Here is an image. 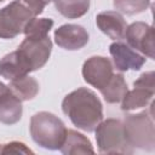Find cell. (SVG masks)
I'll list each match as a JSON object with an SVG mask.
<instances>
[{"label":"cell","instance_id":"e0dca14e","mask_svg":"<svg viewBox=\"0 0 155 155\" xmlns=\"http://www.w3.org/2000/svg\"><path fill=\"white\" fill-rule=\"evenodd\" d=\"M8 87L22 102L30 101L34 97H36V94L39 93L38 81L29 75H24L22 78L11 80Z\"/></svg>","mask_w":155,"mask_h":155},{"label":"cell","instance_id":"3957f363","mask_svg":"<svg viewBox=\"0 0 155 155\" xmlns=\"http://www.w3.org/2000/svg\"><path fill=\"white\" fill-rule=\"evenodd\" d=\"M124 131L127 144L131 148H138L153 151L155 148V126L153 120V103L150 111L128 114L125 117Z\"/></svg>","mask_w":155,"mask_h":155},{"label":"cell","instance_id":"5b68a950","mask_svg":"<svg viewBox=\"0 0 155 155\" xmlns=\"http://www.w3.org/2000/svg\"><path fill=\"white\" fill-rule=\"evenodd\" d=\"M33 17V12L21 0L10 2L0 10V39H13L22 34Z\"/></svg>","mask_w":155,"mask_h":155},{"label":"cell","instance_id":"cb8c5ba5","mask_svg":"<svg viewBox=\"0 0 155 155\" xmlns=\"http://www.w3.org/2000/svg\"><path fill=\"white\" fill-rule=\"evenodd\" d=\"M2 1H4V0H0V2H2Z\"/></svg>","mask_w":155,"mask_h":155},{"label":"cell","instance_id":"44dd1931","mask_svg":"<svg viewBox=\"0 0 155 155\" xmlns=\"http://www.w3.org/2000/svg\"><path fill=\"white\" fill-rule=\"evenodd\" d=\"M0 154H33V151L22 142H10L0 144Z\"/></svg>","mask_w":155,"mask_h":155},{"label":"cell","instance_id":"277c9868","mask_svg":"<svg viewBox=\"0 0 155 155\" xmlns=\"http://www.w3.org/2000/svg\"><path fill=\"white\" fill-rule=\"evenodd\" d=\"M99 153L104 154H131L133 149L125 138L124 124L119 119L102 120L94 130Z\"/></svg>","mask_w":155,"mask_h":155},{"label":"cell","instance_id":"7402d4cb","mask_svg":"<svg viewBox=\"0 0 155 155\" xmlns=\"http://www.w3.org/2000/svg\"><path fill=\"white\" fill-rule=\"evenodd\" d=\"M31 12H33V15L36 17V16H39L42 11H44V8L51 2V1H53V0H21Z\"/></svg>","mask_w":155,"mask_h":155},{"label":"cell","instance_id":"ffe728a7","mask_svg":"<svg viewBox=\"0 0 155 155\" xmlns=\"http://www.w3.org/2000/svg\"><path fill=\"white\" fill-rule=\"evenodd\" d=\"M113 5L119 12L133 16L144 12L150 6V0H113Z\"/></svg>","mask_w":155,"mask_h":155},{"label":"cell","instance_id":"30bf717a","mask_svg":"<svg viewBox=\"0 0 155 155\" xmlns=\"http://www.w3.org/2000/svg\"><path fill=\"white\" fill-rule=\"evenodd\" d=\"M109 52L113 57L114 65L119 71L139 70L144 63L145 57L137 53L128 45L121 41H115L109 46Z\"/></svg>","mask_w":155,"mask_h":155},{"label":"cell","instance_id":"603a6c76","mask_svg":"<svg viewBox=\"0 0 155 155\" xmlns=\"http://www.w3.org/2000/svg\"><path fill=\"white\" fill-rule=\"evenodd\" d=\"M4 85H5V84H2V82H0V90L2 88V86H4Z\"/></svg>","mask_w":155,"mask_h":155},{"label":"cell","instance_id":"6da1fadb","mask_svg":"<svg viewBox=\"0 0 155 155\" xmlns=\"http://www.w3.org/2000/svg\"><path fill=\"white\" fill-rule=\"evenodd\" d=\"M62 110L74 126L85 132H93L103 120L101 99L86 87H79L68 93L62 102Z\"/></svg>","mask_w":155,"mask_h":155},{"label":"cell","instance_id":"2e32d148","mask_svg":"<svg viewBox=\"0 0 155 155\" xmlns=\"http://www.w3.org/2000/svg\"><path fill=\"white\" fill-rule=\"evenodd\" d=\"M99 91L107 103L115 104L122 101L128 88H127V84L122 74H113L109 82Z\"/></svg>","mask_w":155,"mask_h":155},{"label":"cell","instance_id":"7a4b0ae2","mask_svg":"<svg viewBox=\"0 0 155 155\" xmlns=\"http://www.w3.org/2000/svg\"><path fill=\"white\" fill-rule=\"evenodd\" d=\"M29 131L33 140L41 148L59 150L67 133L64 122L52 113L39 111L30 119Z\"/></svg>","mask_w":155,"mask_h":155},{"label":"cell","instance_id":"8992f818","mask_svg":"<svg viewBox=\"0 0 155 155\" xmlns=\"http://www.w3.org/2000/svg\"><path fill=\"white\" fill-rule=\"evenodd\" d=\"M17 51L27 62L30 71H35L47 63L52 51V41L48 35L45 38L25 36Z\"/></svg>","mask_w":155,"mask_h":155},{"label":"cell","instance_id":"4fadbf2b","mask_svg":"<svg viewBox=\"0 0 155 155\" xmlns=\"http://www.w3.org/2000/svg\"><path fill=\"white\" fill-rule=\"evenodd\" d=\"M29 73L30 69L27 62L17 50L5 54L0 59V76L6 80L11 81L24 75H28Z\"/></svg>","mask_w":155,"mask_h":155},{"label":"cell","instance_id":"8fae6325","mask_svg":"<svg viewBox=\"0 0 155 155\" xmlns=\"http://www.w3.org/2000/svg\"><path fill=\"white\" fill-rule=\"evenodd\" d=\"M23 107L22 101L4 85L0 90V122L5 125L17 124L22 119Z\"/></svg>","mask_w":155,"mask_h":155},{"label":"cell","instance_id":"52a82bcc","mask_svg":"<svg viewBox=\"0 0 155 155\" xmlns=\"http://www.w3.org/2000/svg\"><path fill=\"white\" fill-rule=\"evenodd\" d=\"M113 74L111 61L103 56H92L87 58L82 65L84 80L98 90L103 88L109 82Z\"/></svg>","mask_w":155,"mask_h":155},{"label":"cell","instance_id":"9c48e42d","mask_svg":"<svg viewBox=\"0 0 155 155\" xmlns=\"http://www.w3.org/2000/svg\"><path fill=\"white\" fill-rule=\"evenodd\" d=\"M90 35L87 30L79 24H63L54 30L56 44L64 50L76 51L87 45Z\"/></svg>","mask_w":155,"mask_h":155},{"label":"cell","instance_id":"ac0fdd59","mask_svg":"<svg viewBox=\"0 0 155 155\" xmlns=\"http://www.w3.org/2000/svg\"><path fill=\"white\" fill-rule=\"evenodd\" d=\"M57 11L65 18L75 19L87 13L90 0H53Z\"/></svg>","mask_w":155,"mask_h":155},{"label":"cell","instance_id":"d6986e66","mask_svg":"<svg viewBox=\"0 0 155 155\" xmlns=\"http://www.w3.org/2000/svg\"><path fill=\"white\" fill-rule=\"evenodd\" d=\"M53 27V21L51 18H36L33 17L24 27L23 33L27 38H45L48 35Z\"/></svg>","mask_w":155,"mask_h":155},{"label":"cell","instance_id":"ba28073f","mask_svg":"<svg viewBox=\"0 0 155 155\" xmlns=\"http://www.w3.org/2000/svg\"><path fill=\"white\" fill-rule=\"evenodd\" d=\"M125 36L130 47L154 59V28L144 22H133L127 25Z\"/></svg>","mask_w":155,"mask_h":155},{"label":"cell","instance_id":"9a60e30c","mask_svg":"<svg viewBox=\"0 0 155 155\" xmlns=\"http://www.w3.org/2000/svg\"><path fill=\"white\" fill-rule=\"evenodd\" d=\"M133 86L134 88L132 91H127V93L121 101V109L124 111H130L147 107L153 101L155 88H149L140 85H133Z\"/></svg>","mask_w":155,"mask_h":155},{"label":"cell","instance_id":"5bb4252c","mask_svg":"<svg viewBox=\"0 0 155 155\" xmlns=\"http://www.w3.org/2000/svg\"><path fill=\"white\" fill-rule=\"evenodd\" d=\"M61 153L65 155H78V154H93L94 149L91 140L82 133L75 130H67L65 138L59 148Z\"/></svg>","mask_w":155,"mask_h":155},{"label":"cell","instance_id":"7c38bea8","mask_svg":"<svg viewBox=\"0 0 155 155\" xmlns=\"http://www.w3.org/2000/svg\"><path fill=\"white\" fill-rule=\"evenodd\" d=\"M96 24L103 34L115 41L125 38L127 23L117 11H103L98 13L96 16Z\"/></svg>","mask_w":155,"mask_h":155}]
</instances>
